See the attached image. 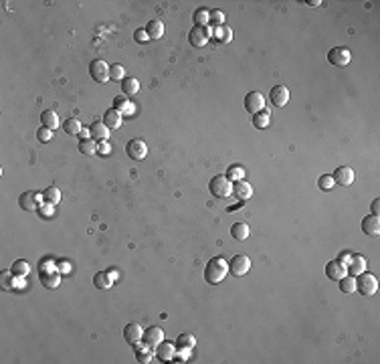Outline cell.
I'll return each mask as SVG.
<instances>
[{"label": "cell", "instance_id": "1", "mask_svg": "<svg viewBox=\"0 0 380 364\" xmlns=\"http://www.w3.org/2000/svg\"><path fill=\"white\" fill-rule=\"evenodd\" d=\"M227 273H228V261H225L223 257H212L205 267V279L207 283H212V286L223 283Z\"/></svg>", "mask_w": 380, "mask_h": 364}, {"label": "cell", "instance_id": "2", "mask_svg": "<svg viewBox=\"0 0 380 364\" xmlns=\"http://www.w3.org/2000/svg\"><path fill=\"white\" fill-rule=\"evenodd\" d=\"M209 191L214 198H228L233 194V182H230L225 174H216V176L209 182Z\"/></svg>", "mask_w": 380, "mask_h": 364}, {"label": "cell", "instance_id": "3", "mask_svg": "<svg viewBox=\"0 0 380 364\" xmlns=\"http://www.w3.org/2000/svg\"><path fill=\"white\" fill-rule=\"evenodd\" d=\"M356 291H360L362 295H368V298L376 295V291H378V279H376V275H372L368 271L356 275Z\"/></svg>", "mask_w": 380, "mask_h": 364}, {"label": "cell", "instance_id": "4", "mask_svg": "<svg viewBox=\"0 0 380 364\" xmlns=\"http://www.w3.org/2000/svg\"><path fill=\"white\" fill-rule=\"evenodd\" d=\"M210 29H209V24L207 26H192L188 33V40H190V45L192 47H205L209 40H210Z\"/></svg>", "mask_w": 380, "mask_h": 364}, {"label": "cell", "instance_id": "5", "mask_svg": "<svg viewBox=\"0 0 380 364\" xmlns=\"http://www.w3.org/2000/svg\"><path fill=\"white\" fill-rule=\"evenodd\" d=\"M89 75L93 77V81H97V83H107V81H110V65L101 59H95L89 65Z\"/></svg>", "mask_w": 380, "mask_h": 364}, {"label": "cell", "instance_id": "6", "mask_svg": "<svg viewBox=\"0 0 380 364\" xmlns=\"http://www.w3.org/2000/svg\"><path fill=\"white\" fill-rule=\"evenodd\" d=\"M126 154H128L132 160L140 162V160H144V158L148 156V146H146L144 140L133 138V140H130V142L126 144Z\"/></svg>", "mask_w": 380, "mask_h": 364}, {"label": "cell", "instance_id": "7", "mask_svg": "<svg viewBox=\"0 0 380 364\" xmlns=\"http://www.w3.org/2000/svg\"><path fill=\"white\" fill-rule=\"evenodd\" d=\"M328 61H330V65H334V67H346V65H350V61H352V53H350V49H346V47H334V49L328 53Z\"/></svg>", "mask_w": 380, "mask_h": 364}, {"label": "cell", "instance_id": "8", "mask_svg": "<svg viewBox=\"0 0 380 364\" xmlns=\"http://www.w3.org/2000/svg\"><path fill=\"white\" fill-rule=\"evenodd\" d=\"M249 269H251V259L247 257V255H235V257L228 261V271L235 277L249 273Z\"/></svg>", "mask_w": 380, "mask_h": 364}, {"label": "cell", "instance_id": "9", "mask_svg": "<svg viewBox=\"0 0 380 364\" xmlns=\"http://www.w3.org/2000/svg\"><path fill=\"white\" fill-rule=\"evenodd\" d=\"M263 107H265V97H263V93H259V91H249L247 96H245V110H247L251 115L259 114Z\"/></svg>", "mask_w": 380, "mask_h": 364}, {"label": "cell", "instance_id": "10", "mask_svg": "<svg viewBox=\"0 0 380 364\" xmlns=\"http://www.w3.org/2000/svg\"><path fill=\"white\" fill-rule=\"evenodd\" d=\"M154 354H156V358L162 360V362H172V360H174V354H176V344H174V342L162 340V342L154 348Z\"/></svg>", "mask_w": 380, "mask_h": 364}, {"label": "cell", "instance_id": "11", "mask_svg": "<svg viewBox=\"0 0 380 364\" xmlns=\"http://www.w3.org/2000/svg\"><path fill=\"white\" fill-rule=\"evenodd\" d=\"M124 338H126L128 344L138 346V344L142 342V338H144V330H142V326H140V324H135V322L128 324V326L124 328Z\"/></svg>", "mask_w": 380, "mask_h": 364}, {"label": "cell", "instance_id": "12", "mask_svg": "<svg viewBox=\"0 0 380 364\" xmlns=\"http://www.w3.org/2000/svg\"><path fill=\"white\" fill-rule=\"evenodd\" d=\"M162 340H164V332H162V328H158V326H150L148 330H144V338H142V342L148 346V348H156Z\"/></svg>", "mask_w": 380, "mask_h": 364}, {"label": "cell", "instance_id": "13", "mask_svg": "<svg viewBox=\"0 0 380 364\" xmlns=\"http://www.w3.org/2000/svg\"><path fill=\"white\" fill-rule=\"evenodd\" d=\"M269 99H271V103H273L275 107L287 105V101H289V89L285 87V85H275L273 89L269 91Z\"/></svg>", "mask_w": 380, "mask_h": 364}, {"label": "cell", "instance_id": "14", "mask_svg": "<svg viewBox=\"0 0 380 364\" xmlns=\"http://www.w3.org/2000/svg\"><path fill=\"white\" fill-rule=\"evenodd\" d=\"M332 178L336 184H340V186H350L352 182H354V170H352L350 166H338L336 172L332 174Z\"/></svg>", "mask_w": 380, "mask_h": 364}, {"label": "cell", "instance_id": "15", "mask_svg": "<svg viewBox=\"0 0 380 364\" xmlns=\"http://www.w3.org/2000/svg\"><path fill=\"white\" fill-rule=\"evenodd\" d=\"M366 267H368V263H366V259L362 257V255H350V261L346 265V271L352 277H356V275H360V273L366 271Z\"/></svg>", "mask_w": 380, "mask_h": 364}, {"label": "cell", "instance_id": "16", "mask_svg": "<svg viewBox=\"0 0 380 364\" xmlns=\"http://www.w3.org/2000/svg\"><path fill=\"white\" fill-rule=\"evenodd\" d=\"M346 273H348L346 271V265L340 263L338 259H334V261H330L328 265H325V277L332 279V281H340Z\"/></svg>", "mask_w": 380, "mask_h": 364}, {"label": "cell", "instance_id": "17", "mask_svg": "<svg viewBox=\"0 0 380 364\" xmlns=\"http://www.w3.org/2000/svg\"><path fill=\"white\" fill-rule=\"evenodd\" d=\"M233 194L239 198V200H249L253 196V186L243 178V180H237L233 182Z\"/></svg>", "mask_w": 380, "mask_h": 364}, {"label": "cell", "instance_id": "18", "mask_svg": "<svg viewBox=\"0 0 380 364\" xmlns=\"http://www.w3.org/2000/svg\"><path fill=\"white\" fill-rule=\"evenodd\" d=\"M362 231L366 235H372V237H376L380 233V219L376 214H366L362 219Z\"/></svg>", "mask_w": 380, "mask_h": 364}, {"label": "cell", "instance_id": "19", "mask_svg": "<svg viewBox=\"0 0 380 364\" xmlns=\"http://www.w3.org/2000/svg\"><path fill=\"white\" fill-rule=\"evenodd\" d=\"M210 37H214L212 40H214L216 45H227V43H230V40H233V31H230V26L223 24V26H216L214 33Z\"/></svg>", "mask_w": 380, "mask_h": 364}, {"label": "cell", "instance_id": "20", "mask_svg": "<svg viewBox=\"0 0 380 364\" xmlns=\"http://www.w3.org/2000/svg\"><path fill=\"white\" fill-rule=\"evenodd\" d=\"M176 350H180V352H188V350H192L194 346H196V338L190 332H184V334H180L178 338H176Z\"/></svg>", "mask_w": 380, "mask_h": 364}, {"label": "cell", "instance_id": "21", "mask_svg": "<svg viewBox=\"0 0 380 364\" xmlns=\"http://www.w3.org/2000/svg\"><path fill=\"white\" fill-rule=\"evenodd\" d=\"M89 132H91V138H93V140L105 142L107 138H110V128H107L103 121H93L91 128H89Z\"/></svg>", "mask_w": 380, "mask_h": 364}, {"label": "cell", "instance_id": "22", "mask_svg": "<svg viewBox=\"0 0 380 364\" xmlns=\"http://www.w3.org/2000/svg\"><path fill=\"white\" fill-rule=\"evenodd\" d=\"M146 33H148V38L160 40L162 37H164V22H162L160 19L150 20V22H148V26H146Z\"/></svg>", "mask_w": 380, "mask_h": 364}, {"label": "cell", "instance_id": "23", "mask_svg": "<svg viewBox=\"0 0 380 364\" xmlns=\"http://www.w3.org/2000/svg\"><path fill=\"white\" fill-rule=\"evenodd\" d=\"M101 121H103V124L110 128V130H117V128L121 126V114L112 107V110H107V112L103 114V119H101Z\"/></svg>", "mask_w": 380, "mask_h": 364}, {"label": "cell", "instance_id": "24", "mask_svg": "<svg viewBox=\"0 0 380 364\" xmlns=\"http://www.w3.org/2000/svg\"><path fill=\"white\" fill-rule=\"evenodd\" d=\"M121 91H124L126 97L135 96V93L140 91V81L135 79V77H126L124 81H121Z\"/></svg>", "mask_w": 380, "mask_h": 364}, {"label": "cell", "instance_id": "25", "mask_svg": "<svg viewBox=\"0 0 380 364\" xmlns=\"http://www.w3.org/2000/svg\"><path fill=\"white\" fill-rule=\"evenodd\" d=\"M93 286L97 289H110L114 286V279L110 277V273H107V271H97L93 275Z\"/></svg>", "mask_w": 380, "mask_h": 364}, {"label": "cell", "instance_id": "26", "mask_svg": "<svg viewBox=\"0 0 380 364\" xmlns=\"http://www.w3.org/2000/svg\"><path fill=\"white\" fill-rule=\"evenodd\" d=\"M10 273L15 275V277H19V279H22V277H29V273H31V265L26 263L24 259H19V261H15V263H12V267H10Z\"/></svg>", "mask_w": 380, "mask_h": 364}, {"label": "cell", "instance_id": "27", "mask_svg": "<svg viewBox=\"0 0 380 364\" xmlns=\"http://www.w3.org/2000/svg\"><path fill=\"white\" fill-rule=\"evenodd\" d=\"M230 235H233L235 241H245V239H249V235H251L249 225L247 223H235L233 227H230Z\"/></svg>", "mask_w": 380, "mask_h": 364}, {"label": "cell", "instance_id": "28", "mask_svg": "<svg viewBox=\"0 0 380 364\" xmlns=\"http://www.w3.org/2000/svg\"><path fill=\"white\" fill-rule=\"evenodd\" d=\"M37 194L35 192H22L20 196H19V205H20V209L22 211H35L37 209Z\"/></svg>", "mask_w": 380, "mask_h": 364}, {"label": "cell", "instance_id": "29", "mask_svg": "<svg viewBox=\"0 0 380 364\" xmlns=\"http://www.w3.org/2000/svg\"><path fill=\"white\" fill-rule=\"evenodd\" d=\"M40 124H43L45 128H49V130H55V128H59V117L53 110H47V112L40 114Z\"/></svg>", "mask_w": 380, "mask_h": 364}, {"label": "cell", "instance_id": "30", "mask_svg": "<svg viewBox=\"0 0 380 364\" xmlns=\"http://www.w3.org/2000/svg\"><path fill=\"white\" fill-rule=\"evenodd\" d=\"M63 130H65V134H69V136H79L83 128H81V121L77 117H69L63 121Z\"/></svg>", "mask_w": 380, "mask_h": 364}, {"label": "cell", "instance_id": "31", "mask_svg": "<svg viewBox=\"0 0 380 364\" xmlns=\"http://www.w3.org/2000/svg\"><path fill=\"white\" fill-rule=\"evenodd\" d=\"M253 126L257 128V130H265L269 124H271V114L269 112H265V110H261L259 114H255L253 115Z\"/></svg>", "mask_w": 380, "mask_h": 364}, {"label": "cell", "instance_id": "32", "mask_svg": "<svg viewBox=\"0 0 380 364\" xmlns=\"http://www.w3.org/2000/svg\"><path fill=\"white\" fill-rule=\"evenodd\" d=\"M77 150H79L81 154H85V156H93L95 152H97V144H95V140H93V138H87V140H79Z\"/></svg>", "mask_w": 380, "mask_h": 364}, {"label": "cell", "instance_id": "33", "mask_svg": "<svg viewBox=\"0 0 380 364\" xmlns=\"http://www.w3.org/2000/svg\"><path fill=\"white\" fill-rule=\"evenodd\" d=\"M43 198H45V202H49V205H57V202H61V191L57 186H49V188H45Z\"/></svg>", "mask_w": 380, "mask_h": 364}, {"label": "cell", "instance_id": "34", "mask_svg": "<svg viewBox=\"0 0 380 364\" xmlns=\"http://www.w3.org/2000/svg\"><path fill=\"white\" fill-rule=\"evenodd\" d=\"M340 291H342V293H348V295L354 293V291H356V277L344 275V277L340 279Z\"/></svg>", "mask_w": 380, "mask_h": 364}, {"label": "cell", "instance_id": "35", "mask_svg": "<svg viewBox=\"0 0 380 364\" xmlns=\"http://www.w3.org/2000/svg\"><path fill=\"white\" fill-rule=\"evenodd\" d=\"M225 176H227L230 182H237V180H243V178H245V170H243L241 164H233V166H228V170H227Z\"/></svg>", "mask_w": 380, "mask_h": 364}, {"label": "cell", "instance_id": "36", "mask_svg": "<svg viewBox=\"0 0 380 364\" xmlns=\"http://www.w3.org/2000/svg\"><path fill=\"white\" fill-rule=\"evenodd\" d=\"M192 19H194V24L196 26H207L209 24V19H210V10H207V8H196Z\"/></svg>", "mask_w": 380, "mask_h": 364}, {"label": "cell", "instance_id": "37", "mask_svg": "<svg viewBox=\"0 0 380 364\" xmlns=\"http://www.w3.org/2000/svg\"><path fill=\"white\" fill-rule=\"evenodd\" d=\"M40 283H43L45 287H51L53 289V287H57L59 283H61V277L57 273H45L43 271V273H40Z\"/></svg>", "mask_w": 380, "mask_h": 364}, {"label": "cell", "instance_id": "38", "mask_svg": "<svg viewBox=\"0 0 380 364\" xmlns=\"http://www.w3.org/2000/svg\"><path fill=\"white\" fill-rule=\"evenodd\" d=\"M225 20H227V17H225L223 10H219V8L210 10V19H209V24H210V26H214V29H216V26H223Z\"/></svg>", "mask_w": 380, "mask_h": 364}, {"label": "cell", "instance_id": "39", "mask_svg": "<svg viewBox=\"0 0 380 364\" xmlns=\"http://www.w3.org/2000/svg\"><path fill=\"white\" fill-rule=\"evenodd\" d=\"M152 348H148L146 344H144V348H138L135 350V360L138 362H142V364H148V362H152Z\"/></svg>", "mask_w": 380, "mask_h": 364}, {"label": "cell", "instance_id": "40", "mask_svg": "<svg viewBox=\"0 0 380 364\" xmlns=\"http://www.w3.org/2000/svg\"><path fill=\"white\" fill-rule=\"evenodd\" d=\"M110 79H114V81H124L126 79V69L119 63L110 65Z\"/></svg>", "mask_w": 380, "mask_h": 364}, {"label": "cell", "instance_id": "41", "mask_svg": "<svg viewBox=\"0 0 380 364\" xmlns=\"http://www.w3.org/2000/svg\"><path fill=\"white\" fill-rule=\"evenodd\" d=\"M10 277H15L10 271L0 273V286H2V289H6V291H12V287H15V281H10Z\"/></svg>", "mask_w": 380, "mask_h": 364}, {"label": "cell", "instance_id": "42", "mask_svg": "<svg viewBox=\"0 0 380 364\" xmlns=\"http://www.w3.org/2000/svg\"><path fill=\"white\" fill-rule=\"evenodd\" d=\"M318 186L322 188V191H330V188H334L336 182H334V178H332V174H323V176H320Z\"/></svg>", "mask_w": 380, "mask_h": 364}, {"label": "cell", "instance_id": "43", "mask_svg": "<svg viewBox=\"0 0 380 364\" xmlns=\"http://www.w3.org/2000/svg\"><path fill=\"white\" fill-rule=\"evenodd\" d=\"M37 138H38V142H51V138H53V130H49V128H45V126H40L38 128V132H37Z\"/></svg>", "mask_w": 380, "mask_h": 364}, {"label": "cell", "instance_id": "44", "mask_svg": "<svg viewBox=\"0 0 380 364\" xmlns=\"http://www.w3.org/2000/svg\"><path fill=\"white\" fill-rule=\"evenodd\" d=\"M53 207H55V205H49V202H40V205H38V214H40V217H53Z\"/></svg>", "mask_w": 380, "mask_h": 364}, {"label": "cell", "instance_id": "45", "mask_svg": "<svg viewBox=\"0 0 380 364\" xmlns=\"http://www.w3.org/2000/svg\"><path fill=\"white\" fill-rule=\"evenodd\" d=\"M128 107H130V103H128V97H126V96H124V97H115V99H114V110H117L119 114H121V112H126Z\"/></svg>", "mask_w": 380, "mask_h": 364}, {"label": "cell", "instance_id": "46", "mask_svg": "<svg viewBox=\"0 0 380 364\" xmlns=\"http://www.w3.org/2000/svg\"><path fill=\"white\" fill-rule=\"evenodd\" d=\"M133 40L135 43H146V40H150L148 38V33H146V29H138L133 33Z\"/></svg>", "mask_w": 380, "mask_h": 364}, {"label": "cell", "instance_id": "47", "mask_svg": "<svg viewBox=\"0 0 380 364\" xmlns=\"http://www.w3.org/2000/svg\"><path fill=\"white\" fill-rule=\"evenodd\" d=\"M97 152H99V154H103V156H107V154L112 152V146L107 144V142H101V144L97 146Z\"/></svg>", "mask_w": 380, "mask_h": 364}, {"label": "cell", "instance_id": "48", "mask_svg": "<svg viewBox=\"0 0 380 364\" xmlns=\"http://www.w3.org/2000/svg\"><path fill=\"white\" fill-rule=\"evenodd\" d=\"M370 212H372V214H376V217L380 214V200H378V198H374V200H372V205H370Z\"/></svg>", "mask_w": 380, "mask_h": 364}, {"label": "cell", "instance_id": "49", "mask_svg": "<svg viewBox=\"0 0 380 364\" xmlns=\"http://www.w3.org/2000/svg\"><path fill=\"white\" fill-rule=\"evenodd\" d=\"M87 138H91V132H89V130H81L79 140H87Z\"/></svg>", "mask_w": 380, "mask_h": 364}, {"label": "cell", "instance_id": "50", "mask_svg": "<svg viewBox=\"0 0 380 364\" xmlns=\"http://www.w3.org/2000/svg\"><path fill=\"white\" fill-rule=\"evenodd\" d=\"M340 263H344V265H348V261H350V253H342L340 255V259H338Z\"/></svg>", "mask_w": 380, "mask_h": 364}, {"label": "cell", "instance_id": "51", "mask_svg": "<svg viewBox=\"0 0 380 364\" xmlns=\"http://www.w3.org/2000/svg\"><path fill=\"white\" fill-rule=\"evenodd\" d=\"M307 4H309V6H320L322 2H320V0H309V2H307Z\"/></svg>", "mask_w": 380, "mask_h": 364}]
</instances>
